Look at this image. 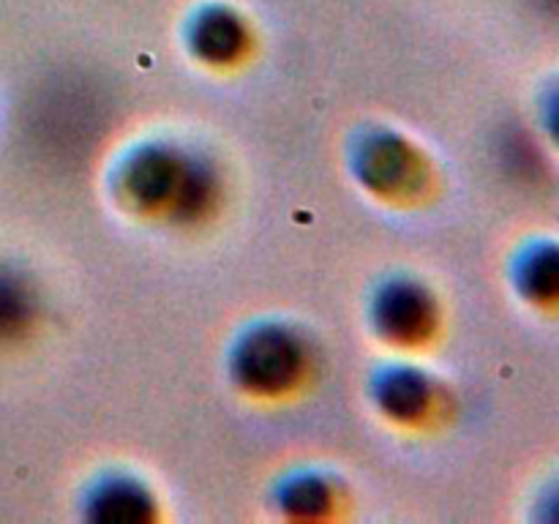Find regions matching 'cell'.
I'll list each match as a JSON object with an SVG mask.
<instances>
[{"label":"cell","mask_w":559,"mask_h":524,"mask_svg":"<svg viewBox=\"0 0 559 524\" xmlns=\"http://www.w3.org/2000/svg\"><path fill=\"white\" fill-rule=\"evenodd\" d=\"M293 366L289 347L278 336H260L246 353V371L257 382H276Z\"/></svg>","instance_id":"obj_1"},{"label":"cell","mask_w":559,"mask_h":524,"mask_svg":"<svg viewBox=\"0 0 559 524\" xmlns=\"http://www.w3.org/2000/svg\"><path fill=\"white\" fill-rule=\"evenodd\" d=\"M169 175L173 172H169V164L164 162V158L145 156L140 164H136L134 172H131V180H134V186L140 194L156 196L169 186V180H173Z\"/></svg>","instance_id":"obj_2"},{"label":"cell","mask_w":559,"mask_h":524,"mask_svg":"<svg viewBox=\"0 0 559 524\" xmlns=\"http://www.w3.org/2000/svg\"><path fill=\"white\" fill-rule=\"evenodd\" d=\"M385 320L393 331H409L420 320V300L407 289H396L385 300Z\"/></svg>","instance_id":"obj_3"},{"label":"cell","mask_w":559,"mask_h":524,"mask_svg":"<svg viewBox=\"0 0 559 524\" xmlns=\"http://www.w3.org/2000/svg\"><path fill=\"white\" fill-rule=\"evenodd\" d=\"M22 311H25L22 289L11 278L0 276V331H11L22 320Z\"/></svg>","instance_id":"obj_4"}]
</instances>
